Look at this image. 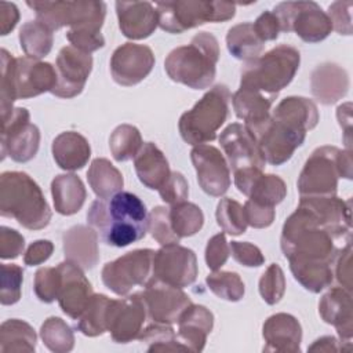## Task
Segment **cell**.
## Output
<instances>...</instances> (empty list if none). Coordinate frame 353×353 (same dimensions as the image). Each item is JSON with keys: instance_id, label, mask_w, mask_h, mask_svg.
<instances>
[{"instance_id": "ab89813d", "label": "cell", "mask_w": 353, "mask_h": 353, "mask_svg": "<svg viewBox=\"0 0 353 353\" xmlns=\"http://www.w3.org/2000/svg\"><path fill=\"white\" fill-rule=\"evenodd\" d=\"M110 298L103 294H92L85 309L76 321L77 330L85 336H98L108 331V310Z\"/></svg>"}, {"instance_id": "7a4b0ae2", "label": "cell", "mask_w": 353, "mask_h": 353, "mask_svg": "<svg viewBox=\"0 0 353 353\" xmlns=\"http://www.w3.org/2000/svg\"><path fill=\"white\" fill-rule=\"evenodd\" d=\"M335 239L306 208L298 205L285 219L280 245L288 261L332 265L339 251Z\"/></svg>"}, {"instance_id": "9c48e42d", "label": "cell", "mask_w": 353, "mask_h": 353, "mask_svg": "<svg viewBox=\"0 0 353 353\" xmlns=\"http://www.w3.org/2000/svg\"><path fill=\"white\" fill-rule=\"evenodd\" d=\"M159 26L172 34L204 25L207 22H225L234 17L236 4L229 1L176 0L156 3Z\"/></svg>"}, {"instance_id": "6f0895ef", "label": "cell", "mask_w": 353, "mask_h": 353, "mask_svg": "<svg viewBox=\"0 0 353 353\" xmlns=\"http://www.w3.org/2000/svg\"><path fill=\"white\" fill-rule=\"evenodd\" d=\"M66 39L70 41L72 47L85 54H91L105 46V39L101 32L69 29L66 33Z\"/></svg>"}, {"instance_id": "d590c367", "label": "cell", "mask_w": 353, "mask_h": 353, "mask_svg": "<svg viewBox=\"0 0 353 353\" xmlns=\"http://www.w3.org/2000/svg\"><path fill=\"white\" fill-rule=\"evenodd\" d=\"M87 179L90 188L98 199H109L114 196L116 193L121 192L124 185L121 172L103 157L92 160L87 171Z\"/></svg>"}, {"instance_id": "b9f144b4", "label": "cell", "mask_w": 353, "mask_h": 353, "mask_svg": "<svg viewBox=\"0 0 353 353\" xmlns=\"http://www.w3.org/2000/svg\"><path fill=\"white\" fill-rule=\"evenodd\" d=\"M170 222L174 233L181 237L196 234L204 225V214L199 205L189 201H182L171 205Z\"/></svg>"}, {"instance_id": "7c38bea8", "label": "cell", "mask_w": 353, "mask_h": 353, "mask_svg": "<svg viewBox=\"0 0 353 353\" xmlns=\"http://www.w3.org/2000/svg\"><path fill=\"white\" fill-rule=\"evenodd\" d=\"M272 12L281 32H295L306 43H319L332 32L327 12L314 1H283Z\"/></svg>"}, {"instance_id": "db71d44e", "label": "cell", "mask_w": 353, "mask_h": 353, "mask_svg": "<svg viewBox=\"0 0 353 353\" xmlns=\"http://www.w3.org/2000/svg\"><path fill=\"white\" fill-rule=\"evenodd\" d=\"M229 255H230V248L226 241L225 233H218L207 241L205 263L212 272L219 270L226 263Z\"/></svg>"}, {"instance_id": "816d5d0a", "label": "cell", "mask_w": 353, "mask_h": 353, "mask_svg": "<svg viewBox=\"0 0 353 353\" xmlns=\"http://www.w3.org/2000/svg\"><path fill=\"white\" fill-rule=\"evenodd\" d=\"M61 287V273L58 268H40L34 274L33 290L36 296L46 303L58 299Z\"/></svg>"}, {"instance_id": "d4e9b609", "label": "cell", "mask_w": 353, "mask_h": 353, "mask_svg": "<svg viewBox=\"0 0 353 353\" xmlns=\"http://www.w3.org/2000/svg\"><path fill=\"white\" fill-rule=\"evenodd\" d=\"M350 291L339 287L328 290L319 302V314L324 323L335 327L339 342L350 345L353 335V312Z\"/></svg>"}, {"instance_id": "60d3db41", "label": "cell", "mask_w": 353, "mask_h": 353, "mask_svg": "<svg viewBox=\"0 0 353 353\" xmlns=\"http://www.w3.org/2000/svg\"><path fill=\"white\" fill-rule=\"evenodd\" d=\"M52 30L41 22L28 21L19 29V44L26 57L40 59L52 48Z\"/></svg>"}, {"instance_id": "7bdbcfd3", "label": "cell", "mask_w": 353, "mask_h": 353, "mask_svg": "<svg viewBox=\"0 0 353 353\" xmlns=\"http://www.w3.org/2000/svg\"><path fill=\"white\" fill-rule=\"evenodd\" d=\"M138 339L148 352H188L170 324L154 323L141 331Z\"/></svg>"}, {"instance_id": "1f68e13d", "label": "cell", "mask_w": 353, "mask_h": 353, "mask_svg": "<svg viewBox=\"0 0 353 353\" xmlns=\"http://www.w3.org/2000/svg\"><path fill=\"white\" fill-rule=\"evenodd\" d=\"M51 152L59 168L65 171H77L88 163L91 146L80 132L63 131L52 141Z\"/></svg>"}, {"instance_id": "44dd1931", "label": "cell", "mask_w": 353, "mask_h": 353, "mask_svg": "<svg viewBox=\"0 0 353 353\" xmlns=\"http://www.w3.org/2000/svg\"><path fill=\"white\" fill-rule=\"evenodd\" d=\"M306 208L335 239L350 240L352 230V200L335 196H306L299 204Z\"/></svg>"}, {"instance_id": "836d02e7", "label": "cell", "mask_w": 353, "mask_h": 353, "mask_svg": "<svg viewBox=\"0 0 353 353\" xmlns=\"http://www.w3.org/2000/svg\"><path fill=\"white\" fill-rule=\"evenodd\" d=\"M276 98L277 97L240 87L233 94L232 103L236 116L244 121V125L254 128L270 119V109Z\"/></svg>"}, {"instance_id": "f6af8a7d", "label": "cell", "mask_w": 353, "mask_h": 353, "mask_svg": "<svg viewBox=\"0 0 353 353\" xmlns=\"http://www.w3.org/2000/svg\"><path fill=\"white\" fill-rule=\"evenodd\" d=\"M43 343L54 353L70 352L74 346V335L69 324L61 317H48L40 328Z\"/></svg>"}, {"instance_id": "bcb514c9", "label": "cell", "mask_w": 353, "mask_h": 353, "mask_svg": "<svg viewBox=\"0 0 353 353\" xmlns=\"http://www.w3.org/2000/svg\"><path fill=\"white\" fill-rule=\"evenodd\" d=\"M215 216L221 229L230 236H239L247 230L244 207L230 197H223L218 203Z\"/></svg>"}, {"instance_id": "03108f58", "label": "cell", "mask_w": 353, "mask_h": 353, "mask_svg": "<svg viewBox=\"0 0 353 353\" xmlns=\"http://www.w3.org/2000/svg\"><path fill=\"white\" fill-rule=\"evenodd\" d=\"M350 109H352V103L346 102L343 105H339L336 109V117L339 121L341 128H343L345 132V143L347 146V150H350V143H352V114H350Z\"/></svg>"}, {"instance_id": "603a6c76", "label": "cell", "mask_w": 353, "mask_h": 353, "mask_svg": "<svg viewBox=\"0 0 353 353\" xmlns=\"http://www.w3.org/2000/svg\"><path fill=\"white\" fill-rule=\"evenodd\" d=\"M57 268L61 273V287L57 301L66 316L77 320L92 296V285L84 276L83 269L73 262L65 261Z\"/></svg>"}, {"instance_id": "9f6ffc18", "label": "cell", "mask_w": 353, "mask_h": 353, "mask_svg": "<svg viewBox=\"0 0 353 353\" xmlns=\"http://www.w3.org/2000/svg\"><path fill=\"white\" fill-rule=\"evenodd\" d=\"M229 248L234 261L243 266L258 268L265 262V256L261 250L248 241H232Z\"/></svg>"}, {"instance_id": "94428289", "label": "cell", "mask_w": 353, "mask_h": 353, "mask_svg": "<svg viewBox=\"0 0 353 353\" xmlns=\"http://www.w3.org/2000/svg\"><path fill=\"white\" fill-rule=\"evenodd\" d=\"M243 207H244L247 223L250 226L255 228V229L268 228L274 221V216H276L274 207L261 205V204H256V203H254L251 200H247Z\"/></svg>"}, {"instance_id": "f1b7e54d", "label": "cell", "mask_w": 353, "mask_h": 353, "mask_svg": "<svg viewBox=\"0 0 353 353\" xmlns=\"http://www.w3.org/2000/svg\"><path fill=\"white\" fill-rule=\"evenodd\" d=\"M214 327V314L203 305L192 303L178 320V339L188 352H201Z\"/></svg>"}, {"instance_id": "91938a15", "label": "cell", "mask_w": 353, "mask_h": 353, "mask_svg": "<svg viewBox=\"0 0 353 353\" xmlns=\"http://www.w3.org/2000/svg\"><path fill=\"white\" fill-rule=\"evenodd\" d=\"M25 239L23 236L8 226L0 228V258L14 259L23 252Z\"/></svg>"}, {"instance_id": "6da1fadb", "label": "cell", "mask_w": 353, "mask_h": 353, "mask_svg": "<svg viewBox=\"0 0 353 353\" xmlns=\"http://www.w3.org/2000/svg\"><path fill=\"white\" fill-rule=\"evenodd\" d=\"M87 221L106 244L120 248L145 237L149 215L138 196L121 190L109 199L94 200Z\"/></svg>"}, {"instance_id": "ffe728a7", "label": "cell", "mask_w": 353, "mask_h": 353, "mask_svg": "<svg viewBox=\"0 0 353 353\" xmlns=\"http://www.w3.org/2000/svg\"><path fill=\"white\" fill-rule=\"evenodd\" d=\"M57 84L51 91L59 98H73L79 95L92 70V57L72 46L61 48L57 62Z\"/></svg>"}, {"instance_id": "ee69618b", "label": "cell", "mask_w": 353, "mask_h": 353, "mask_svg": "<svg viewBox=\"0 0 353 353\" xmlns=\"http://www.w3.org/2000/svg\"><path fill=\"white\" fill-rule=\"evenodd\" d=\"M142 145L143 142L139 130L131 124L117 125L109 138L112 156L117 161H127L135 157Z\"/></svg>"}, {"instance_id": "f907efd6", "label": "cell", "mask_w": 353, "mask_h": 353, "mask_svg": "<svg viewBox=\"0 0 353 353\" xmlns=\"http://www.w3.org/2000/svg\"><path fill=\"white\" fill-rule=\"evenodd\" d=\"M148 232L160 245L178 244L179 237L174 233L170 222V208L164 205H156L149 214Z\"/></svg>"}, {"instance_id": "7402d4cb", "label": "cell", "mask_w": 353, "mask_h": 353, "mask_svg": "<svg viewBox=\"0 0 353 353\" xmlns=\"http://www.w3.org/2000/svg\"><path fill=\"white\" fill-rule=\"evenodd\" d=\"M154 66L153 51L145 44L124 43L117 47L110 58L113 80L124 87L141 83Z\"/></svg>"}, {"instance_id": "681fc988", "label": "cell", "mask_w": 353, "mask_h": 353, "mask_svg": "<svg viewBox=\"0 0 353 353\" xmlns=\"http://www.w3.org/2000/svg\"><path fill=\"white\" fill-rule=\"evenodd\" d=\"M285 292V277L277 263H272L259 279V294L268 305H276Z\"/></svg>"}, {"instance_id": "f35d334b", "label": "cell", "mask_w": 353, "mask_h": 353, "mask_svg": "<svg viewBox=\"0 0 353 353\" xmlns=\"http://www.w3.org/2000/svg\"><path fill=\"white\" fill-rule=\"evenodd\" d=\"M294 279L307 291L317 294L331 285L334 280L332 265L323 262L288 261Z\"/></svg>"}, {"instance_id": "d6986e66", "label": "cell", "mask_w": 353, "mask_h": 353, "mask_svg": "<svg viewBox=\"0 0 353 353\" xmlns=\"http://www.w3.org/2000/svg\"><path fill=\"white\" fill-rule=\"evenodd\" d=\"M146 306L148 317L153 323L174 324L178 323L182 313L192 305V301L182 288L152 280L141 292Z\"/></svg>"}, {"instance_id": "4fadbf2b", "label": "cell", "mask_w": 353, "mask_h": 353, "mask_svg": "<svg viewBox=\"0 0 353 353\" xmlns=\"http://www.w3.org/2000/svg\"><path fill=\"white\" fill-rule=\"evenodd\" d=\"M40 145V131L30 123V114L25 108H14L1 117V160L7 156L17 163L32 160Z\"/></svg>"}, {"instance_id": "ac0fdd59", "label": "cell", "mask_w": 353, "mask_h": 353, "mask_svg": "<svg viewBox=\"0 0 353 353\" xmlns=\"http://www.w3.org/2000/svg\"><path fill=\"white\" fill-rule=\"evenodd\" d=\"M190 159L203 192L212 197L223 196L230 188V167L221 150L207 143L196 145Z\"/></svg>"}, {"instance_id": "cb8c5ba5", "label": "cell", "mask_w": 353, "mask_h": 353, "mask_svg": "<svg viewBox=\"0 0 353 353\" xmlns=\"http://www.w3.org/2000/svg\"><path fill=\"white\" fill-rule=\"evenodd\" d=\"M234 185L248 197V200L266 205L274 207L281 203L287 194L285 182L274 174H263L261 170L248 168L233 172Z\"/></svg>"}, {"instance_id": "4316f807", "label": "cell", "mask_w": 353, "mask_h": 353, "mask_svg": "<svg viewBox=\"0 0 353 353\" xmlns=\"http://www.w3.org/2000/svg\"><path fill=\"white\" fill-rule=\"evenodd\" d=\"M121 33L131 40L149 37L159 26L156 7L149 1H116Z\"/></svg>"}, {"instance_id": "2e32d148", "label": "cell", "mask_w": 353, "mask_h": 353, "mask_svg": "<svg viewBox=\"0 0 353 353\" xmlns=\"http://www.w3.org/2000/svg\"><path fill=\"white\" fill-rule=\"evenodd\" d=\"M219 143L233 172L255 168L263 171L265 159L255 135L241 123L229 124L219 135Z\"/></svg>"}, {"instance_id": "3957f363", "label": "cell", "mask_w": 353, "mask_h": 353, "mask_svg": "<svg viewBox=\"0 0 353 353\" xmlns=\"http://www.w3.org/2000/svg\"><path fill=\"white\" fill-rule=\"evenodd\" d=\"M0 58L1 117H6L14 109L12 103L17 99L33 98L54 90L57 70L51 63L26 55L14 58L6 48H1Z\"/></svg>"}, {"instance_id": "680465c9", "label": "cell", "mask_w": 353, "mask_h": 353, "mask_svg": "<svg viewBox=\"0 0 353 353\" xmlns=\"http://www.w3.org/2000/svg\"><path fill=\"white\" fill-rule=\"evenodd\" d=\"M334 276L339 285L347 291H352V244L346 243L345 247L339 248L334 261Z\"/></svg>"}, {"instance_id": "e7e4bbea", "label": "cell", "mask_w": 353, "mask_h": 353, "mask_svg": "<svg viewBox=\"0 0 353 353\" xmlns=\"http://www.w3.org/2000/svg\"><path fill=\"white\" fill-rule=\"evenodd\" d=\"M19 11L14 3L0 1V34L6 36L17 26Z\"/></svg>"}, {"instance_id": "30bf717a", "label": "cell", "mask_w": 353, "mask_h": 353, "mask_svg": "<svg viewBox=\"0 0 353 353\" xmlns=\"http://www.w3.org/2000/svg\"><path fill=\"white\" fill-rule=\"evenodd\" d=\"M36 12L39 22L58 30L63 26L76 30L101 32L106 15V4L94 0L77 1H26Z\"/></svg>"}, {"instance_id": "003e7915", "label": "cell", "mask_w": 353, "mask_h": 353, "mask_svg": "<svg viewBox=\"0 0 353 353\" xmlns=\"http://www.w3.org/2000/svg\"><path fill=\"white\" fill-rule=\"evenodd\" d=\"M342 346L339 345V341L335 336H321L313 342L307 347L309 352H339Z\"/></svg>"}, {"instance_id": "f5cc1de1", "label": "cell", "mask_w": 353, "mask_h": 353, "mask_svg": "<svg viewBox=\"0 0 353 353\" xmlns=\"http://www.w3.org/2000/svg\"><path fill=\"white\" fill-rule=\"evenodd\" d=\"M160 197L170 205L186 201L189 196V185L185 176L178 171H171L168 179L159 189Z\"/></svg>"}, {"instance_id": "484cf974", "label": "cell", "mask_w": 353, "mask_h": 353, "mask_svg": "<svg viewBox=\"0 0 353 353\" xmlns=\"http://www.w3.org/2000/svg\"><path fill=\"white\" fill-rule=\"evenodd\" d=\"M262 336L263 352L296 353L301 350L302 327L292 314L276 313L263 323Z\"/></svg>"}, {"instance_id": "ba28073f", "label": "cell", "mask_w": 353, "mask_h": 353, "mask_svg": "<svg viewBox=\"0 0 353 353\" xmlns=\"http://www.w3.org/2000/svg\"><path fill=\"white\" fill-rule=\"evenodd\" d=\"M230 99V91L223 84H216L207 91L190 110L181 116L178 128L182 139L193 146L212 142L228 119Z\"/></svg>"}, {"instance_id": "c3c4849f", "label": "cell", "mask_w": 353, "mask_h": 353, "mask_svg": "<svg viewBox=\"0 0 353 353\" xmlns=\"http://www.w3.org/2000/svg\"><path fill=\"white\" fill-rule=\"evenodd\" d=\"M23 270L15 263H1L0 276V302L1 305H14L21 299Z\"/></svg>"}, {"instance_id": "277c9868", "label": "cell", "mask_w": 353, "mask_h": 353, "mask_svg": "<svg viewBox=\"0 0 353 353\" xmlns=\"http://www.w3.org/2000/svg\"><path fill=\"white\" fill-rule=\"evenodd\" d=\"M219 44L214 34L200 32L189 44L174 48L164 61V69L172 81L193 90L210 87L216 74Z\"/></svg>"}, {"instance_id": "52a82bcc", "label": "cell", "mask_w": 353, "mask_h": 353, "mask_svg": "<svg viewBox=\"0 0 353 353\" xmlns=\"http://www.w3.org/2000/svg\"><path fill=\"white\" fill-rule=\"evenodd\" d=\"M352 150L336 146L317 148L306 160L299 178L298 192L306 196H335L338 179H352Z\"/></svg>"}, {"instance_id": "74e56055", "label": "cell", "mask_w": 353, "mask_h": 353, "mask_svg": "<svg viewBox=\"0 0 353 353\" xmlns=\"http://www.w3.org/2000/svg\"><path fill=\"white\" fill-rule=\"evenodd\" d=\"M263 41L258 37L251 22H243L232 26L226 34V46L229 52L240 61H252L258 58L263 50Z\"/></svg>"}, {"instance_id": "d6a6232c", "label": "cell", "mask_w": 353, "mask_h": 353, "mask_svg": "<svg viewBox=\"0 0 353 353\" xmlns=\"http://www.w3.org/2000/svg\"><path fill=\"white\" fill-rule=\"evenodd\" d=\"M134 167L141 183L152 190H159L171 174L168 160L153 142H143L134 157Z\"/></svg>"}, {"instance_id": "11a10c76", "label": "cell", "mask_w": 353, "mask_h": 353, "mask_svg": "<svg viewBox=\"0 0 353 353\" xmlns=\"http://www.w3.org/2000/svg\"><path fill=\"white\" fill-rule=\"evenodd\" d=\"M352 1H334L328 7V18L332 29L339 34H352Z\"/></svg>"}, {"instance_id": "8992f818", "label": "cell", "mask_w": 353, "mask_h": 353, "mask_svg": "<svg viewBox=\"0 0 353 353\" xmlns=\"http://www.w3.org/2000/svg\"><path fill=\"white\" fill-rule=\"evenodd\" d=\"M299 63V51L292 46L280 44L244 63L241 68L240 87L277 97L292 81Z\"/></svg>"}, {"instance_id": "8fae6325", "label": "cell", "mask_w": 353, "mask_h": 353, "mask_svg": "<svg viewBox=\"0 0 353 353\" xmlns=\"http://www.w3.org/2000/svg\"><path fill=\"white\" fill-rule=\"evenodd\" d=\"M154 251L139 248L105 263L102 283L117 295H128L134 287H146L153 280Z\"/></svg>"}, {"instance_id": "83f0119b", "label": "cell", "mask_w": 353, "mask_h": 353, "mask_svg": "<svg viewBox=\"0 0 353 353\" xmlns=\"http://www.w3.org/2000/svg\"><path fill=\"white\" fill-rule=\"evenodd\" d=\"M65 258L83 270L95 268L99 261L98 233L94 228L76 225L68 229L62 237Z\"/></svg>"}, {"instance_id": "e575fe53", "label": "cell", "mask_w": 353, "mask_h": 353, "mask_svg": "<svg viewBox=\"0 0 353 353\" xmlns=\"http://www.w3.org/2000/svg\"><path fill=\"white\" fill-rule=\"evenodd\" d=\"M51 194L55 211L66 216L79 212L87 197L84 183L76 174L57 175L51 182Z\"/></svg>"}, {"instance_id": "5bb4252c", "label": "cell", "mask_w": 353, "mask_h": 353, "mask_svg": "<svg viewBox=\"0 0 353 353\" xmlns=\"http://www.w3.org/2000/svg\"><path fill=\"white\" fill-rule=\"evenodd\" d=\"M197 273V258L190 248L170 244L154 251L153 280L183 288L196 281Z\"/></svg>"}, {"instance_id": "7dc6e473", "label": "cell", "mask_w": 353, "mask_h": 353, "mask_svg": "<svg viewBox=\"0 0 353 353\" xmlns=\"http://www.w3.org/2000/svg\"><path fill=\"white\" fill-rule=\"evenodd\" d=\"M205 283L218 298L229 302L240 301L245 292L241 277L234 272L215 270L205 277Z\"/></svg>"}, {"instance_id": "e0dca14e", "label": "cell", "mask_w": 353, "mask_h": 353, "mask_svg": "<svg viewBox=\"0 0 353 353\" xmlns=\"http://www.w3.org/2000/svg\"><path fill=\"white\" fill-rule=\"evenodd\" d=\"M148 316L141 292L112 299L108 310V331L117 343H128L138 339Z\"/></svg>"}, {"instance_id": "5b68a950", "label": "cell", "mask_w": 353, "mask_h": 353, "mask_svg": "<svg viewBox=\"0 0 353 353\" xmlns=\"http://www.w3.org/2000/svg\"><path fill=\"white\" fill-rule=\"evenodd\" d=\"M0 214L29 230L44 229L51 221V210L40 186L22 171L0 175Z\"/></svg>"}, {"instance_id": "9a60e30c", "label": "cell", "mask_w": 353, "mask_h": 353, "mask_svg": "<svg viewBox=\"0 0 353 353\" xmlns=\"http://www.w3.org/2000/svg\"><path fill=\"white\" fill-rule=\"evenodd\" d=\"M250 131L255 135L265 161L272 165L287 163L306 137L305 132L296 131L272 117L261 125L250 128Z\"/></svg>"}, {"instance_id": "f546056e", "label": "cell", "mask_w": 353, "mask_h": 353, "mask_svg": "<svg viewBox=\"0 0 353 353\" xmlns=\"http://www.w3.org/2000/svg\"><path fill=\"white\" fill-rule=\"evenodd\" d=\"M310 88L320 103L332 105L347 94L349 76L342 66L325 62L312 72Z\"/></svg>"}, {"instance_id": "be15d7a7", "label": "cell", "mask_w": 353, "mask_h": 353, "mask_svg": "<svg viewBox=\"0 0 353 353\" xmlns=\"http://www.w3.org/2000/svg\"><path fill=\"white\" fill-rule=\"evenodd\" d=\"M54 251V244L50 240H36L33 241L25 255H23V262L28 266H37L43 262H46Z\"/></svg>"}, {"instance_id": "6125c7cd", "label": "cell", "mask_w": 353, "mask_h": 353, "mask_svg": "<svg viewBox=\"0 0 353 353\" xmlns=\"http://www.w3.org/2000/svg\"><path fill=\"white\" fill-rule=\"evenodd\" d=\"M255 33L265 43L270 40H276L279 37L280 23L276 15L272 11H263L252 23Z\"/></svg>"}, {"instance_id": "8d00e7d4", "label": "cell", "mask_w": 353, "mask_h": 353, "mask_svg": "<svg viewBox=\"0 0 353 353\" xmlns=\"http://www.w3.org/2000/svg\"><path fill=\"white\" fill-rule=\"evenodd\" d=\"M37 336L33 327L19 319L6 320L0 327V352L32 353L36 350Z\"/></svg>"}, {"instance_id": "4dcf8cb0", "label": "cell", "mask_w": 353, "mask_h": 353, "mask_svg": "<svg viewBox=\"0 0 353 353\" xmlns=\"http://www.w3.org/2000/svg\"><path fill=\"white\" fill-rule=\"evenodd\" d=\"M270 117L306 134L317 125L319 110L316 103L309 98L287 97L277 103Z\"/></svg>"}]
</instances>
